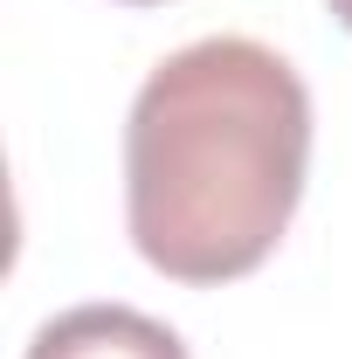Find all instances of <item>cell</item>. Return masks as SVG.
<instances>
[{
    "label": "cell",
    "instance_id": "cell-4",
    "mask_svg": "<svg viewBox=\"0 0 352 359\" xmlns=\"http://www.w3.org/2000/svg\"><path fill=\"white\" fill-rule=\"evenodd\" d=\"M132 7H159V0H132Z\"/></svg>",
    "mask_w": 352,
    "mask_h": 359
},
{
    "label": "cell",
    "instance_id": "cell-2",
    "mask_svg": "<svg viewBox=\"0 0 352 359\" xmlns=\"http://www.w3.org/2000/svg\"><path fill=\"white\" fill-rule=\"evenodd\" d=\"M28 359H187V346L173 325L132 304H76L35 332Z\"/></svg>",
    "mask_w": 352,
    "mask_h": 359
},
{
    "label": "cell",
    "instance_id": "cell-1",
    "mask_svg": "<svg viewBox=\"0 0 352 359\" xmlns=\"http://www.w3.org/2000/svg\"><path fill=\"white\" fill-rule=\"evenodd\" d=\"M311 90L249 35L173 48L132 97L125 222L173 283H235L269 263L304 201Z\"/></svg>",
    "mask_w": 352,
    "mask_h": 359
},
{
    "label": "cell",
    "instance_id": "cell-3",
    "mask_svg": "<svg viewBox=\"0 0 352 359\" xmlns=\"http://www.w3.org/2000/svg\"><path fill=\"white\" fill-rule=\"evenodd\" d=\"M332 14H339V21H346V28H352V0H332Z\"/></svg>",
    "mask_w": 352,
    "mask_h": 359
}]
</instances>
